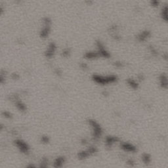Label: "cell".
I'll use <instances>...</instances> for the list:
<instances>
[{"label":"cell","instance_id":"1","mask_svg":"<svg viewBox=\"0 0 168 168\" xmlns=\"http://www.w3.org/2000/svg\"><path fill=\"white\" fill-rule=\"evenodd\" d=\"M42 25L40 28L39 36L41 39L46 40L49 38L51 33L52 20L48 16H45L42 19Z\"/></svg>","mask_w":168,"mask_h":168},{"label":"cell","instance_id":"2","mask_svg":"<svg viewBox=\"0 0 168 168\" xmlns=\"http://www.w3.org/2000/svg\"><path fill=\"white\" fill-rule=\"evenodd\" d=\"M92 80L99 85H107L109 83H113L116 82L117 77L113 74L107 76H102L99 75V74H94L92 76Z\"/></svg>","mask_w":168,"mask_h":168},{"label":"cell","instance_id":"3","mask_svg":"<svg viewBox=\"0 0 168 168\" xmlns=\"http://www.w3.org/2000/svg\"><path fill=\"white\" fill-rule=\"evenodd\" d=\"M57 51V45L55 42H50L44 51V56L47 59H53Z\"/></svg>","mask_w":168,"mask_h":168},{"label":"cell","instance_id":"4","mask_svg":"<svg viewBox=\"0 0 168 168\" xmlns=\"http://www.w3.org/2000/svg\"><path fill=\"white\" fill-rule=\"evenodd\" d=\"M88 122L89 124L92 128L93 137L95 139H99V137H100V136L102 135V129L99 124L95 120H89Z\"/></svg>","mask_w":168,"mask_h":168},{"label":"cell","instance_id":"5","mask_svg":"<svg viewBox=\"0 0 168 168\" xmlns=\"http://www.w3.org/2000/svg\"><path fill=\"white\" fill-rule=\"evenodd\" d=\"M96 46H97V51L100 57L104 59H109L110 56V52L108 51L107 49L105 47L104 44L100 40L96 42Z\"/></svg>","mask_w":168,"mask_h":168},{"label":"cell","instance_id":"6","mask_svg":"<svg viewBox=\"0 0 168 168\" xmlns=\"http://www.w3.org/2000/svg\"><path fill=\"white\" fill-rule=\"evenodd\" d=\"M14 143H15V145L17 148V149L21 153L25 154L29 153L30 150V146L28 145V144L26 141L22 140V139H16Z\"/></svg>","mask_w":168,"mask_h":168},{"label":"cell","instance_id":"7","mask_svg":"<svg viewBox=\"0 0 168 168\" xmlns=\"http://www.w3.org/2000/svg\"><path fill=\"white\" fill-rule=\"evenodd\" d=\"M97 152V149L95 147H90L86 150H83L81 152L78 153V158L79 159H85L88 156H89L90 155L94 154L95 153Z\"/></svg>","mask_w":168,"mask_h":168},{"label":"cell","instance_id":"8","mask_svg":"<svg viewBox=\"0 0 168 168\" xmlns=\"http://www.w3.org/2000/svg\"><path fill=\"white\" fill-rule=\"evenodd\" d=\"M151 36V32L149 30H143L142 32H141L137 36L136 39L140 43L145 42L146 40H148Z\"/></svg>","mask_w":168,"mask_h":168},{"label":"cell","instance_id":"9","mask_svg":"<svg viewBox=\"0 0 168 168\" xmlns=\"http://www.w3.org/2000/svg\"><path fill=\"white\" fill-rule=\"evenodd\" d=\"M84 59L87 60V61H93V60H96L100 58L98 52L96 51H89L85 53L83 55Z\"/></svg>","mask_w":168,"mask_h":168},{"label":"cell","instance_id":"10","mask_svg":"<svg viewBox=\"0 0 168 168\" xmlns=\"http://www.w3.org/2000/svg\"><path fill=\"white\" fill-rule=\"evenodd\" d=\"M121 148L123 149L124 151L128 152H135L137 148L134 145H132L131 143H122L121 144Z\"/></svg>","mask_w":168,"mask_h":168},{"label":"cell","instance_id":"11","mask_svg":"<svg viewBox=\"0 0 168 168\" xmlns=\"http://www.w3.org/2000/svg\"><path fill=\"white\" fill-rule=\"evenodd\" d=\"M167 10L168 9L167 4H165L161 9L160 11V17L162 18V20L165 23H167Z\"/></svg>","mask_w":168,"mask_h":168},{"label":"cell","instance_id":"12","mask_svg":"<svg viewBox=\"0 0 168 168\" xmlns=\"http://www.w3.org/2000/svg\"><path fill=\"white\" fill-rule=\"evenodd\" d=\"M65 162V158L63 156H59L54 160L53 167H61Z\"/></svg>","mask_w":168,"mask_h":168},{"label":"cell","instance_id":"13","mask_svg":"<svg viewBox=\"0 0 168 168\" xmlns=\"http://www.w3.org/2000/svg\"><path fill=\"white\" fill-rule=\"evenodd\" d=\"M160 85L162 88L167 89V77L165 74H162L159 78Z\"/></svg>","mask_w":168,"mask_h":168},{"label":"cell","instance_id":"14","mask_svg":"<svg viewBox=\"0 0 168 168\" xmlns=\"http://www.w3.org/2000/svg\"><path fill=\"white\" fill-rule=\"evenodd\" d=\"M118 138L117 137H107L106 138V141H105V143H106L107 145L108 146H111L114 145V144L116 143V142L118 141Z\"/></svg>","mask_w":168,"mask_h":168},{"label":"cell","instance_id":"15","mask_svg":"<svg viewBox=\"0 0 168 168\" xmlns=\"http://www.w3.org/2000/svg\"><path fill=\"white\" fill-rule=\"evenodd\" d=\"M127 82H128L129 86H130V87L133 89H137L139 87V83L137 82V81L134 80V79L131 78L128 79Z\"/></svg>","mask_w":168,"mask_h":168},{"label":"cell","instance_id":"16","mask_svg":"<svg viewBox=\"0 0 168 168\" xmlns=\"http://www.w3.org/2000/svg\"><path fill=\"white\" fill-rule=\"evenodd\" d=\"M15 106L16 107V108H17V109L19 110V111H21V112L26 111V109H27L26 104L22 101H16L15 103Z\"/></svg>","mask_w":168,"mask_h":168},{"label":"cell","instance_id":"17","mask_svg":"<svg viewBox=\"0 0 168 168\" xmlns=\"http://www.w3.org/2000/svg\"><path fill=\"white\" fill-rule=\"evenodd\" d=\"M71 55V50L69 48H64L61 52V55L62 57L64 58H68Z\"/></svg>","mask_w":168,"mask_h":168},{"label":"cell","instance_id":"18","mask_svg":"<svg viewBox=\"0 0 168 168\" xmlns=\"http://www.w3.org/2000/svg\"><path fill=\"white\" fill-rule=\"evenodd\" d=\"M150 6L153 8H158L161 5V0H149Z\"/></svg>","mask_w":168,"mask_h":168},{"label":"cell","instance_id":"19","mask_svg":"<svg viewBox=\"0 0 168 168\" xmlns=\"http://www.w3.org/2000/svg\"><path fill=\"white\" fill-rule=\"evenodd\" d=\"M142 159H143V162L146 164H149V163L151 162L150 156L149 154H144L143 155Z\"/></svg>","mask_w":168,"mask_h":168},{"label":"cell","instance_id":"20","mask_svg":"<svg viewBox=\"0 0 168 168\" xmlns=\"http://www.w3.org/2000/svg\"><path fill=\"white\" fill-rule=\"evenodd\" d=\"M2 116L4 117L6 119H11L12 117V114L9 111H4L2 113Z\"/></svg>","mask_w":168,"mask_h":168},{"label":"cell","instance_id":"21","mask_svg":"<svg viewBox=\"0 0 168 168\" xmlns=\"http://www.w3.org/2000/svg\"><path fill=\"white\" fill-rule=\"evenodd\" d=\"M5 82V72H0V84H3Z\"/></svg>","mask_w":168,"mask_h":168},{"label":"cell","instance_id":"22","mask_svg":"<svg viewBox=\"0 0 168 168\" xmlns=\"http://www.w3.org/2000/svg\"><path fill=\"white\" fill-rule=\"evenodd\" d=\"M41 142L42 143L47 144L49 142V138L47 136H42V137H41Z\"/></svg>","mask_w":168,"mask_h":168},{"label":"cell","instance_id":"23","mask_svg":"<svg viewBox=\"0 0 168 168\" xmlns=\"http://www.w3.org/2000/svg\"><path fill=\"white\" fill-rule=\"evenodd\" d=\"M115 66H116L117 68H122L124 66L123 63L122 62H115Z\"/></svg>","mask_w":168,"mask_h":168},{"label":"cell","instance_id":"24","mask_svg":"<svg viewBox=\"0 0 168 168\" xmlns=\"http://www.w3.org/2000/svg\"><path fill=\"white\" fill-rule=\"evenodd\" d=\"M4 11H5V8L3 5H0V17L3 15V14L4 13Z\"/></svg>","mask_w":168,"mask_h":168},{"label":"cell","instance_id":"25","mask_svg":"<svg viewBox=\"0 0 168 168\" xmlns=\"http://www.w3.org/2000/svg\"><path fill=\"white\" fill-rule=\"evenodd\" d=\"M84 1L87 5H92L93 4V0H84Z\"/></svg>","mask_w":168,"mask_h":168},{"label":"cell","instance_id":"26","mask_svg":"<svg viewBox=\"0 0 168 168\" xmlns=\"http://www.w3.org/2000/svg\"><path fill=\"white\" fill-rule=\"evenodd\" d=\"M81 68H84V69H85V68H87V64H86L85 63H84V62H83V63L81 64Z\"/></svg>","mask_w":168,"mask_h":168},{"label":"cell","instance_id":"27","mask_svg":"<svg viewBox=\"0 0 168 168\" xmlns=\"http://www.w3.org/2000/svg\"><path fill=\"white\" fill-rule=\"evenodd\" d=\"M128 164H130V165H132V164H133V163H134V162H133V160H129V161H128Z\"/></svg>","mask_w":168,"mask_h":168},{"label":"cell","instance_id":"28","mask_svg":"<svg viewBox=\"0 0 168 168\" xmlns=\"http://www.w3.org/2000/svg\"><path fill=\"white\" fill-rule=\"evenodd\" d=\"M1 128H2V127H1V125H0V131H1Z\"/></svg>","mask_w":168,"mask_h":168}]
</instances>
